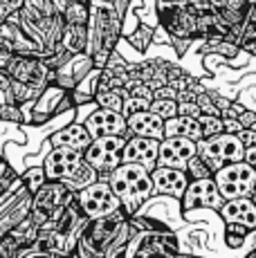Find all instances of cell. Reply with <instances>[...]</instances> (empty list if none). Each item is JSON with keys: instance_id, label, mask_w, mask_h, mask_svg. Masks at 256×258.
<instances>
[{"instance_id": "4fadbf2b", "label": "cell", "mask_w": 256, "mask_h": 258, "mask_svg": "<svg viewBox=\"0 0 256 258\" xmlns=\"http://www.w3.org/2000/svg\"><path fill=\"white\" fill-rule=\"evenodd\" d=\"M32 207H34V193L25 184H23L21 191L0 200V236L9 234L18 222H23L25 218L32 216Z\"/></svg>"}, {"instance_id": "b9f144b4", "label": "cell", "mask_w": 256, "mask_h": 258, "mask_svg": "<svg viewBox=\"0 0 256 258\" xmlns=\"http://www.w3.org/2000/svg\"><path fill=\"white\" fill-rule=\"evenodd\" d=\"M189 0H157V7H180V5H186Z\"/></svg>"}, {"instance_id": "484cf974", "label": "cell", "mask_w": 256, "mask_h": 258, "mask_svg": "<svg viewBox=\"0 0 256 258\" xmlns=\"http://www.w3.org/2000/svg\"><path fill=\"white\" fill-rule=\"evenodd\" d=\"M97 103L103 108H112V110H124L126 101V90L124 88H110V90H99L97 92Z\"/></svg>"}, {"instance_id": "ab89813d", "label": "cell", "mask_w": 256, "mask_h": 258, "mask_svg": "<svg viewBox=\"0 0 256 258\" xmlns=\"http://www.w3.org/2000/svg\"><path fill=\"white\" fill-rule=\"evenodd\" d=\"M238 119H240V123H243L245 128H252L254 123H256V112H254V110H245Z\"/></svg>"}, {"instance_id": "74e56055", "label": "cell", "mask_w": 256, "mask_h": 258, "mask_svg": "<svg viewBox=\"0 0 256 258\" xmlns=\"http://www.w3.org/2000/svg\"><path fill=\"white\" fill-rule=\"evenodd\" d=\"M243 128L245 126L240 123L238 117H225V133H234V135H238Z\"/></svg>"}, {"instance_id": "f35d334b", "label": "cell", "mask_w": 256, "mask_h": 258, "mask_svg": "<svg viewBox=\"0 0 256 258\" xmlns=\"http://www.w3.org/2000/svg\"><path fill=\"white\" fill-rule=\"evenodd\" d=\"M238 137L243 140L245 148H247V146H256V131H254V128H243V131L238 133Z\"/></svg>"}, {"instance_id": "7c38bea8", "label": "cell", "mask_w": 256, "mask_h": 258, "mask_svg": "<svg viewBox=\"0 0 256 258\" xmlns=\"http://www.w3.org/2000/svg\"><path fill=\"white\" fill-rule=\"evenodd\" d=\"M225 196L220 193V186L216 182V177H203V180H191L189 188H186L184 198H182V209H216L220 211V207L225 205Z\"/></svg>"}, {"instance_id": "cb8c5ba5", "label": "cell", "mask_w": 256, "mask_h": 258, "mask_svg": "<svg viewBox=\"0 0 256 258\" xmlns=\"http://www.w3.org/2000/svg\"><path fill=\"white\" fill-rule=\"evenodd\" d=\"M99 180V171H97L95 166L90 164V162L86 160V164H83L81 168H79V171L75 173V175L72 177H68L66 182H63V184H66L68 188H70V191H81V188H86V186H90L92 182H97Z\"/></svg>"}, {"instance_id": "ffe728a7", "label": "cell", "mask_w": 256, "mask_h": 258, "mask_svg": "<svg viewBox=\"0 0 256 258\" xmlns=\"http://www.w3.org/2000/svg\"><path fill=\"white\" fill-rule=\"evenodd\" d=\"M218 213L225 222H240V225H247L249 229H256V200L252 196L227 200Z\"/></svg>"}, {"instance_id": "60d3db41", "label": "cell", "mask_w": 256, "mask_h": 258, "mask_svg": "<svg viewBox=\"0 0 256 258\" xmlns=\"http://www.w3.org/2000/svg\"><path fill=\"white\" fill-rule=\"evenodd\" d=\"M245 162H249L256 168V146H247L245 148Z\"/></svg>"}, {"instance_id": "83f0119b", "label": "cell", "mask_w": 256, "mask_h": 258, "mask_svg": "<svg viewBox=\"0 0 256 258\" xmlns=\"http://www.w3.org/2000/svg\"><path fill=\"white\" fill-rule=\"evenodd\" d=\"M249 231L252 229H249L247 225H240V222H225V242L236 249V247L245 245Z\"/></svg>"}, {"instance_id": "ba28073f", "label": "cell", "mask_w": 256, "mask_h": 258, "mask_svg": "<svg viewBox=\"0 0 256 258\" xmlns=\"http://www.w3.org/2000/svg\"><path fill=\"white\" fill-rule=\"evenodd\" d=\"M128 135H101L95 137L92 144L86 148V160L99 173L115 171L119 164H124V148Z\"/></svg>"}, {"instance_id": "d6986e66", "label": "cell", "mask_w": 256, "mask_h": 258, "mask_svg": "<svg viewBox=\"0 0 256 258\" xmlns=\"http://www.w3.org/2000/svg\"><path fill=\"white\" fill-rule=\"evenodd\" d=\"M128 131H131V135L164 140L166 137V119L162 115H157L153 108H146V110H140V112L128 117Z\"/></svg>"}, {"instance_id": "e575fe53", "label": "cell", "mask_w": 256, "mask_h": 258, "mask_svg": "<svg viewBox=\"0 0 256 258\" xmlns=\"http://www.w3.org/2000/svg\"><path fill=\"white\" fill-rule=\"evenodd\" d=\"M3 119L5 123H23V108L21 103H12V106H3Z\"/></svg>"}, {"instance_id": "3957f363", "label": "cell", "mask_w": 256, "mask_h": 258, "mask_svg": "<svg viewBox=\"0 0 256 258\" xmlns=\"http://www.w3.org/2000/svg\"><path fill=\"white\" fill-rule=\"evenodd\" d=\"M108 182H110L115 193L119 196L121 209L131 218L135 213H140L144 202L155 193L151 171L142 164H135V162H124L115 171H110V180Z\"/></svg>"}, {"instance_id": "9c48e42d", "label": "cell", "mask_w": 256, "mask_h": 258, "mask_svg": "<svg viewBox=\"0 0 256 258\" xmlns=\"http://www.w3.org/2000/svg\"><path fill=\"white\" fill-rule=\"evenodd\" d=\"M77 191H70L63 182L58 180H47L45 184L34 193V207H32V220L38 227L47 225L52 216L66 205L70 198H75Z\"/></svg>"}, {"instance_id": "d4e9b609", "label": "cell", "mask_w": 256, "mask_h": 258, "mask_svg": "<svg viewBox=\"0 0 256 258\" xmlns=\"http://www.w3.org/2000/svg\"><path fill=\"white\" fill-rule=\"evenodd\" d=\"M153 34H155V27L149 23L144 25H137L135 32L128 34V43H131L133 47L137 49V52H146L149 49V45L153 43Z\"/></svg>"}, {"instance_id": "5b68a950", "label": "cell", "mask_w": 256, "mask_h": 258, "mask_svg": "<svg viewBox=\"0 0 256 258\" xmlns=\"http://www.w3.org/2000/svg\"><path fill=\"white\" fill-rule=\"evenodd\" d=\"M216 182L220 186V193L225 200H234V198L254 196L256 193V168L249 162H231L216 171Z\"/></svg>"}, {"instance_id": "52a82bcc", "label": "cell", "mask_w": 256, "mask_h": 258, "mask_svg": "<svg viewBox=\"0 0 256 258\" xmlns=\"http://www.w3.org/2000/svg\"><path fill=\"white\" fill-rule=\"evenodd\" d=\"M79 202H81L83 211H86V216L90 220L110 216V213L121 209L119 196L115 193V188H112V184L108 180H97L90 186L81 188L79 191Z\"/></svg>"}, {"instance_id": "1f68e13d", "label": "cell", "mask_w": 256, "mask_h": 258, "mask_svg": "<svg viewBox=\"0 0 256 258\" xmlns=\"http://www.w3.org/2000/svg\"><path fill=\"white\" fill-rule=\"evenodd\" d=\"M151 108L157 112V115H162L164 119H171L178 115V99H171V97H155L153 103H151Z\"/></svg>"}, {"instance_id": "277c9868", "label": "cell", "mask_w": 256, "mask_h": 258, "mask_svg": "<svg viewBox=\"0 0 256 258\" xmlns=\"http://www.w3.org/2000/svg\"><path fill=\"white\" fill-rule=\"evenodd\" d=\"M198 155L214 171L231 164V162L245 160V144L234 133H220V135L207 137L198 142Z\"/></svg>"}, {"instance_id": "44dd1931", "label": "cell", "mask_w": 256, "mask_h": 258, "mask_svg": "<svg viewBox=\"0 0 256 258\" xmlns=\"http://www.w3.org/2000/svg\"><path fill=\"white\" fill-rule=\"evenodd\" d=\"M92 140H95V137H92V133L86 128V123L75 121V123H66V126L58 128L50 137V144L52 146H72V148L86 151L92 144Z\"/></svg>"}, {"instance_id": "8fae6325", "label": "cell", "mask_w": 256, "mask_h": 258, "mask_svg": "<svg viewBox=\"0 0 256 258\" xmlns=\"http://www.w3.org/2000/svg\"><path fill=\"white\" fill-rule=\"evenodd\" d=\"M86 164V151L72 146H52V151L45 155V173L50 180L66 182Z\"/></svg>"}, {"instance_id": "f546056e", "label": "cell", "mask_w": 256, "mask_h": 258, "mask_svg": "<svg viewBox=\"0 0 256 258\" xmlns=\"http://www.w3.org/2000/svg\"><path fill=\"white\" fill-rule=\"evenodd\" d=\"M23 184H25L32 193H36L38 188H41L43 184H45L50 177H47V173H45V166H32V168H27L25 173H23Z\"/></svg>"}, {"instance_id": "f1b7e54d", "label": "cell", "mask_w": 256, "mask_h": 258, "mask_svg": "<svg viewBox=\"0 0 256 258\" xmlns=\"http://www.w3.org/2000/svg\"><path fill=\"white\" fill-rule=\"evenodd\" d=\"M198 119H200V126H203V140L225 133V117L223 115H207V112H203Z\"/></svg>"}, {"instance_id": "603a6c76", "label": "cell", "mask_w": 256, "mask_h": 258, "mask_svg": "<svg viewBox=\"0 0 256 258\" xmlns=\"http://www.w3.org/2000/svg\"><path fill=\"white\" fill-rule=\"evenodd\" d=\"M61 45L70 52H86L88 49V25H72L66 23V29H63V38Z\"/></svg>"}, {"instance_id": "7402d4cb", "label": "cell", "mask_w": 256, "mask_h": 258, "mask_svg": "<svg viewBox=\"0 0 256 258\" xmlns=\"http://www.w3.org/2000/svg\"><path fill=\"white\" fill-rule=\"evenodd\" d=\"M189 137L194 142L203 140V126H200L198 117H189V115H175L171 119H166V137Z\"/></svg>"}, {"instance_id": "7bdbcfd3", "label": "cell", "mask_w": 256, "mask_h": 258, "mask_svg": "<svg viewBox=\"0 0 256 258\" xmlns=\"http://www.w3.org/2000/svg\"><path fill=\"white\" fill-rule=\"evenodd\" d=\"M249 5H256V0H249Z\"/></svg>"}, {"instance_id": "d590c367", "label": "cell", "mask_w": 256, "mask_h": 258, "mask_svg": "<svg viewBox=\"0 0 256 258\" xmlns=\"http://www.w3.org/2000/svg\"><path fill=\"white\" fill-rule=\"evenodd\" d=\"M178 115H189V117H200L203 108L198 101H178Z\"/></svg>"}, {"instance_id": "4316f807", "label": "cell", "mask_w": 256, "mask_h": 258, "mask_svg": "<svg viewBox=\"0 0 256 258\" xmlns=\"http://www.w3.org/2000/svg\"><path fill=\"white\" fill-rule=\"evenodd\" d=\"M63 18H66V23H72V25H88L90 23V3L75 0V3L63 12Z\"/></svg>"}, {"instance_id": "836d02e7", "label": "cell", "mask_w": 256, "mask_h": 258, "mask_svg": "<svg viewBox=\"0 0 256 258\" xmlns=\"http://www.w3.org/2000/svg\"><path fill=\"white\" fill-rule=\"evenodd\" d=\"M18 168H12L7 160H3V180H0V191H7L9 186L14 184V182L18 180Z\"/></svg>"}, {"instance_id": "4dcf8cb0", "label": "cell", "mask_w": 256, "mask_h": 258, "mask_svg": "<svg viewBox=\"0 0 256 258\" xmlns=\"http://www.w3.org/2000/svg\"><path fill=\"white\" fill-rule=\"evenodd\" d=\"M186 171H189L191 180H203V177H214L216 175V171L209 164H207V162L198 155V153H196V155L189 160V164H186Z\"/></svg>"}, {"instance_id": "30bf717a", "label": "cell", "mask_w": 256, "mask_h": 258, "mask_svg": "<svg viewBox=\"0 0 256 258\" xmlns=\"http://www.w3.org/2000/svg\"><path fill=\"white\" fill-rule=\"evenodd\" d=\"M153 254H180V240L175 231H142L133 227V240L126 256H153Z\"/></svg>"}, {"instance_id": "6da1fadb", "label": "cell", "mask_w": 256, "mask_h": 258, "mask_svg": "<svg viewBox=\"0 0 256 258\" xmlns=\"http://www.w3.org/2000/svg\"><path fill=\"white\" fill-rule=\"evenodd\" d=\"M131 240H133L131 216L124 209H119V211L110 213V216L95 218V220L88 222L86 231H83L81 240H79L72 256H81V258L126 256Z\"/></svg>"}, {"instance_id": "9a60e30c", "label": "cell", "mask_w": 256, "mask_h": 258, "mask_svg": "<svg viewBox=\"0 0 256 258\" xmlns=\"http://www.w3.org/2000/svg\"><path fill=\"white\" fill-rule=\"evenodd\" d=\"M153 184H155V193L157 196H173V198H184L186 188L191 184V175L186 168H178V166H164L157 164L153 171Z\"/></svg>"}, {"instance_id": "8d00e7d4", "label": "cell", "mask_w": 256, "mask_h": 258, "mask_svg": "<svg viewBox=\"0 0 256 258\" xmlns=\"http://www.w3.org/2000/svg\"><path fill=\"white\" fill-rule=\"evenodd\" d=\"M23 3H25V0H3V3H0V14H3V21H5V18H9L12 14L21 12Z\"/></svg>"}, {"instance_id": "ac0fdd59", "label": "cell", "mask_w": 256, "mask_h": 258, "mask_svg": "<svg viewBox=\"0 0 256 258\" xmlns=\"http://www.w3.org/2000/svg\"><path fill=\"white\" fill-rule=\"evenodd\" d=\"M95 68H97L95 58H92L90 54L88 52H77V54H72V58L66 63V66H61L56 70V83L58 86H63V88H68V90H75V88L92 70H95Z\"/></svg>"}, {"instance_id": "8992f818", "label": "cell", "mask_w": 256, "mask_h": 258, "mask_svg": "<svg viewBox=\"0 0 256 258\" xmlns=\"http://www.w3.org/2000/svg\"><path fill=\"white\" fill-rule=\"evenodd\" d=\"M0 72H7L9 77L36 88H47L50 83L56 81V72L47 66L45 58L32 56V54H14L7 68H3Z\"/></svg>"}, {"instance_id": "2e32d148", "label": "cell", "mask_w": 256, "mask_h": 258, "mask_svg": "<svg viewBox=\"0 0 256 258\" xmlns=\"http://www.w3.org/2000/svg\"><path fill=\"white\" fill-rule=\"evenodd\" d=\"M160 146L162 140H155V137L131 135L124 148V162H135V164H142L149 171H153L160 162Z\"/></svg>"}, {"instance_id": "5bb4252c", "label": "cell", "mask_w": 256, "mask_h": 258, "mask_svg": "<svg viewBox=\"0 0 256 258\" xmlns=\"http://www.w3.org/2000/svg\"><path fill=\"white\" fill-rule=\"evenodd\" d=\"M86 128L92 133V137H101V135H128V117L119 110H112V108H95L86 119H83Z\"/></svg>"}, {"instance_id": "7a4b0ae2", "label": "cell", "mask_w": 256, "mask_h": 258, "mask_svg": "<svg viewBox=\"0 0 256 258\" xmlns=\"http://www.w3.org/2000/svg\"><path fill=\"white\" fill-rule=\"evenodd\" d=\"M124 18L119 16L112 0H90V23H88V49L97 68H106L115 45L119 43Z\"/></svg>"}, {"instance_id": "d6a6232c", "label": "cell", "mask_w": 256, "mask_h": 258, "mask_svg": "<svg viewBox=\"0 0 256 258\" xmlns=\"http://www.w3.org/2000/svg\"><path fill=\"white\" fill-rule=\"evenodd\" d=\"M151 103H153V99H146V97H137V94H128L126 101H124V115L131 117L135 115V112L140 110H146V108H151Z\"/></svg>"}, {"instance_id": "e0dca14e", "label": "cell", "mask_w": 256, "mask_h": 258, "mask_svg": "<svg viewBox=\"0 0 256 258\" xmlns=\"http://www.w3.org/2000/svg\"><path fill=\"white\" fill-rule=\"evenodd\" d=\"M198 153V142L189 140V137H164L160 146V162L157 164L164 166H178V168H186L189 160Z\"/></svg>"}]
</instances>
